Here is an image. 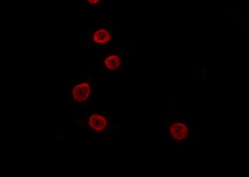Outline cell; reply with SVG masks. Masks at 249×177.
<instances>
[{
    "mask_svg": "<svg viewBox=\"0 0 249 177\" xmlns=\"http://www.w3.org/2000/svg\"><path fill=\"white\" fill-rule=\"evenodd\" d=\"M67 96L72 106L83 107L91 100L93 93L91 78H71L67 82Z\"/></svg>",
    "mask_w": 249,
    "mask_h": 177,
    "instance_id": "obj_1",
    "label": "cell"
},
{
    "mask_svg": "<svg viewBox=\"0 0 249 177\" xmlns=\"http://www.w3.org/2000/svg\"><path fill=\"white\" fill-rule=\"evenodd\" d=\"M114 38L112 28L106 24H98L96 27L91 28L87 36L88 44L98 47L109 45Z\"/></svg>",
    "mask_w": 249,
    "mask_h": 177,
    "instance_id": "obj_2",
    "label": "cell"
},
{
    "mask_svg": "<svg viewBox=\"0 0 249 177\" xmlns=\"http://www.w3.org/2000/svg\"><path fill=\"white\" fill-rule=\"evenodd\" d=\"M110 116L107 112H96L89 116L87 120V127L91 132L103 133L110 126Z\"/></svg>",
    "mask_w": 249,
    "mask_h": 177,
    "instance_id": "obj_3",
    "label": "cell"
},
{
    "mask_svg": "<svg viewBox=\"0 0 249 177\" xmlns=\"http://www.w3.org/2000/svg\"><path fill=\"white\" fill-rule=\"evenodd\" d=\"M101 66L106 72L113 73L119 71L123 66L122 54L110 53L105 55L101 61Z\"/></svg>",
    "mask_w": 249,
    "mask_h": 177,
    "instance_id": "obj_4",
    "label": "cell"
},
{
    "mask_svg": "<svg viewBox=\"0 0 249 177\" xmlns=\"http://www.w3.org/2000/svg\"><path fill=\"white\" fill-rule=\"evenodd\" d=\"M189 134V127L181 122H175L169 127L168 136L170 140L175 142H182L186 140Z\"/></svg>",
    "mask_w": 249,
    "mask_h": 177,
    "instance_id": "obj_5",
    "label": "cell"
},
{
    "mask_svg": "<svg viewBox=\"0 0 249 177\" xmlns=\"http://www.w3.org/2000/svg\"><path fill=\"white\" fill-rule=\"evenodd\" d=\"M88 4H89V6H91V5H92V6H96V5H98V4H100V3H101V1H88Z\"/></svg>",
    "mask_w": 249,
    "mask_h": 177,
    "instance_id": "obj_6",
    "label": "cell"
}]
</instances>
